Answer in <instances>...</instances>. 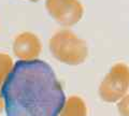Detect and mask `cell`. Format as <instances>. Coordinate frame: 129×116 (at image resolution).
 <instances>
[{
	"label": "cell",
	"mask_w": 129,
	"mask_h": 116,
	"mask_svg": "<svg viewBox=\"0 0 129 116\" xmlns=\"http://www.w3.org/2000/svg\"><path fill=\"white\" fill-rule=\"evenodd\" d=\"M7 116H59L66 95L54 70L40 59L17 60L1 86Z\"/></svg>",
	"instance_id": "obj_1"
}]
</instances>
